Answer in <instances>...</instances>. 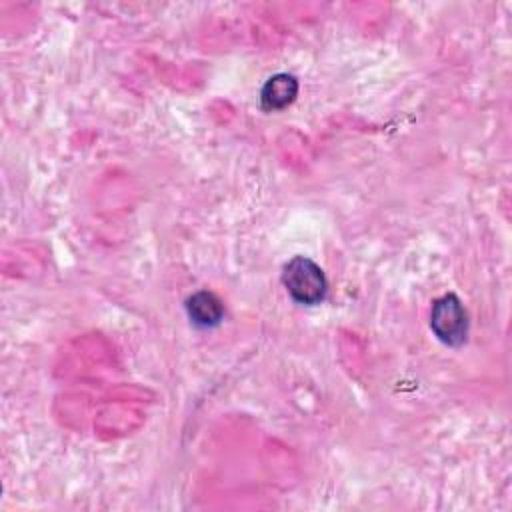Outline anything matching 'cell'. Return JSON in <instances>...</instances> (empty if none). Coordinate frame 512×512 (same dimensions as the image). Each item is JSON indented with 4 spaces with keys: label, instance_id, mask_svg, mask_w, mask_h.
Instances as JSON below:
<instances>
[{
    "label": "cell",
    "instance_id": "6da1fadb",
    "mask_svg": "<svg viewBox=\"0 0 512 512\" xmlns=\"http://www.w3.org/2000/svg\"><path fill=\"white\" fill-rule=\"evenodd\" d=\"M288 294L300 304H318L326 294V278L316 262L306 256H294L282 272Z\"/></svg>",
    "mask_w": 512,
    "mask_h": 512
},
{
    "label": "cell",
    "instance_id": "277c9868",
    "mask_svg": "<svg viewBox=\"0 0 512 512\" xmlns=\"http://www.w3.org/2000/svg\"><path fill=\"white\" fill-rule=\"evenodd\" d=\"M186 308H188L192 322L198 326H214L220 322V318L224 314L222 302L208 290L196 292L192 298H188Z\"/></svg>",
    "mask_w": 512,
    "mask_h": 512
},
{
    "label": "cell",
    "instance_id": "3957f363",
    "mask_svg": "<svg viewBox=\"0 0 512 512\" xmlns=\"http://www.w3.org/2000/svg\"><path fill=\"white\" fill-rule=\"evenodd\" d=\"M298 94V82L290 74L272 76L260 94L264 110H282L286 108Z\"/></svg>",
    "mask_w": 512,
    "mask_h": 512
},
{
    "label": "cell",
    "instance_id": "7a4b0ae2",
    "mask_svg": "<svg viewBox=\"0 0 512 512\" xmlns=\"http://www.w3.org/2000/svg\"><path fill=\"white\" fill-rule=\"evenodd\" d=\"M430 326L434 334L448 346H460L468 334V316L462 302L454 294H446L432 306Z\"/></svg>",
    "mask_w": 512,
    "mask_h": 512
}]
</instances>
